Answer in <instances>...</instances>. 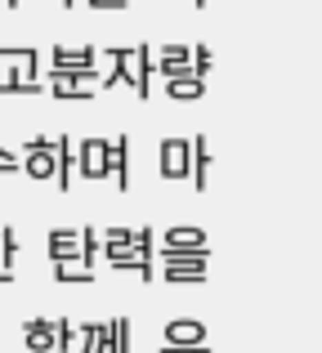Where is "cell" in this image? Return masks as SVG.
<instances>
[{
  "mask_svg": "<svg viewBox=\"0 0 322 353\" xmlns=\"http://www.w3.org/2000/svg\"><path fill=\"white\" fill-rule=\"evenodd\" d=\"M157 255H161V264H165V282H174V286L206 282L210 250H165V246H157Z\"/></svg>",
  "mask_w": 322,
  "mask_h": 353,
  "instance_id": "obj_1",
  "label": "cell"
},
{
  "mask_svg": "<svg viewBox=\"0 0 322 353\" xmlns=\"http://www.w3.org/2000/svg\"><path fill=\"white\" fill-rule=\"evenodd\" d=\"M157 170H161V179H188V170H192V139H179V134L161 139Z\"/></svg>",
  "mask_w": 322,
  "mask_h": 353,
  "instance_id": "obj_2",
  "label": "cell"
},
{
  "mask_svg": "<svg viewBox=\"0 0 322 353\" xmlns=\"http://www.w3.org/2000/svg\"><path fill=\"white\" fill-rule=\"evenodd\" d=\"M99 50H68V45H54L50 50V72H77V77H90L99 81Z\"/></svg>",
  "mask_w": 322,
  "mask_h": 353,
  "instance_id": "obj_3",
  "label": "cell"
},
{
  "mask_svg": "<svg viewBox=\"0 0 322 353\" xmlns=\"http://www.w3.org/2000/svg\"><path fill=\"white\" fill-rule=\"evenodd\" d=\"M103 165H108V179H117V188H130V134L121 139H108L103 148Z\"/></svg>",
  "mask_w": 322,
  "mask_h": 353,
  "instance_id": "obj_4",
  "label": "cell"
},
{
  "mask_svg": "<svg viewBox=\"0 0 322 353\" xmlns=\"http://www.w3.org/2000/svg\"><path fill=\"white\" fill-rule=\"evenodd\" d=\"M103 148H108V139H99V134H85V139H81V148H77V170L85 174V179H108Z\"/></svg>",
  "mask_w": 322,
  "mask_h": 353,
  "instance_id": "obj_5",
  "label": "cell"
},
{
  "mask_svg": "<svg viewBox=\"0 0 322 353\" xmlns=\"http://www.w3.org/2000/svg\"><path fill=\"white\" fill-rule=\"evenodd\" d=\"M94 81L90 77H77V72H50V81H45V90H50L54 99H72V103H77V99H94Z\"/></svg>",
  "mask_w": 322,
  "mask_h": 353,
  "instance_id": "obj_6",
  "label": "cell"
},
{
  "mask_svg": "<svg viewBox=\"0 0 322 353\" xmlns=\"http://www.w3.org/2000/svg\"><path fill=\"white\" fill-rule=\"evenodd\" d=\"M103 59L112 63V68L103 72V77H99V85L103 90H112V85H134V63H130V50H103Z\"/></svg>",
  "mask_w": 322,
  "mask_h": 353,
  "instance_id": "obj_7",
  "label": "cell"
},
{
  "mask_svg": "<svg viewBox=\"0 0 322 353\" xmlns=\"http://www.w3.org/2000/svg\"><path fill=\"white\" fill-rule=\"evenodd\" d=\"M165 345H206V327L201 322H192V318H174V322H165Z\"/></svg>",
  "mask_w": 322,
  "mask_h": 353,
  "instance_id": "obj_8",
  "label": "cell"
},
{
  "mask_svg": "<svg viewBox=\"0 0 322 353\" xmlns=\"http://www.w3.org/2000/svg\"><path fill=\"white\" fill-rule=\"evenodd\" d=\"M54 170H59V161H54V143L50 148H27L23 174H32V179H54Z\"/></svg>",
  "mask_w": 322,
  "mask_h": 353,
  "instance_id": "obj_9",
  "label": "cell"
},
{
  "mask_svg": "<svg viewBox=\"0 0 322 353\" xmlns=\"http://www.w3.org/2000/svg\"><path fill=\"white\" fill-rule=\"evenodd\" d=\"M210 143H206V134H192V170H188V179H192V188H206V174H210Z\"/></svg>",
  "mask_w": 322,
  "mask_h": 353,
  "instance_id": "obj_10",
  "label": "cell"
},
{
  "mask_svg": "<svg viewBox=\"0 0 322 353\" xmlns=\"http://www.w3.org/2000/svg\"><path fill=\"white\" fill-rule=\"evenodd\" d=\"M161 246H165V250H210L201 228H183V224H179V228H165Z\"/></svg>",
  "mask_w": 322,
  "mask_h": 353,
  "instance_id": "obj_11",
  "label": "cell"
},
{
  "mask_svg": "<svg viewBox=\"0 0 322 353\" xmlns=\"http://www.w3.org/2000/svg\"><path fill=\"white\" fill-rule=\"evenodd\" d=\"M130 63H134V90H139V99H148L152 94V50L148 45H134Z\"/></svg>",
  "mask_w": 322,
  "mask_h": 353,
  "instance_id": "obj_12",
  "label": "cell"
},
{
  "mask_svg": "<svg viewBox=\"0 0 322 353\" xmlns=\"http://www.w3.org/2000/svg\"><path fill=\"white\" fill-rule=\"evenodd\" d=\"M45 250H50V259H72V255H81V233H77V228H54L50 241H45Z\"/></svg>",
  "mask_w": 322,
  "mask_h": 353,
  "instance_id": "obj_13",
  "label": "cell"
},
{
  "mask_svg": "<svg viewBox=\"0 0 322 353\" xmlns=\"http://www.w3.org/2000/svg\"><path fill=\"white\" fill-rule=\"evenodd\" d=\"M165 94L179 99V103H188V99H201V94H206V81H201L197 72H188V77H165Z\"/></svg>",
  "mask_w": 322,
  "mask_h": 353,
  "instance_id": "obj_14",
  "label": "cell"
},
{
  "mask_svg": "<svg viewBox=\"0 0 322 353\" xmlns=\"http://www.w3.org/2000/svg\"><path fill=\"white\" fill-rule=\"evenodd\" d=\"M54 161H59V170H54V183L68 192V188H72V174H77V165H72V139H68V134L54 139Z\"/></svg>",
  "mask_w": 322,
  "mask_h": 353,
  "instance_id": "obj_15",
  "label": "cell"
},
{
  "mask_svg": "<svg viewBox=\"0 0 322 353\" xmlns=\"http://www.w3.org/2000/svg\"><path fill=\"white\" fill-rule=\"evenodd\" d=\"M112 345V322H90V327H81V349L77 353H108Z\"/></svg>",
  "mask_w": 322,
  "mask_h": 353,
  "instance_id": "obj_16",
  "label": "cell"
},
{
  "mask_svg": "<svg viewBox=\"0 0 322 353\" xmlns=\"http://www.w3.org/2000/svg\"><path fill=\"white\" fill-rule=\"evenodd\" d=\"M54 277H59V282H94V264H85L81 255L54 259Z\"/></svg>",
  "mask_w": 322,
  "mask_h": 353,
  "instance_id": "obj_17",
  "label": "cell"
},
{
  "mask_svg": "<svg viewBox=\"0 0 322 353\" xmlns=\"http://www.w3.org/2000/svg\"><path fill=\"white\" fill-rule=\"evenodd\" d=\"M23 340H27V349H54V322L50 318L23 322Z\"/></svg>",
  "mask_w": 322,
  "mask_h": 353,
  "instance_id": "obj_18",
  "label": "cell"
},
{
  "mask_svg": "<svg viewBox=\"0 0 322 353\" xmlns=\"http://www.w3.org/2000/svg\"><path fill=\"white\" fill-rule=\"evenodd\" d=\"M108 353H130V318H112V345H108Z\"/></svg>",
  "mask_w": 322,
  "mask_h": 353,
  "instance_id": "obj_19",
  "label": "cell"
},
{
  "mask_svg": "<svg viewBox=\"0 0 322 353\" xmlns=\"http://www.w3.org/2000/svg\"><path fill=\"white\" fill-rule=\"evenodd\" d=\"M14 255H18L14 228H0V268H14Z\"/></svg>",
  "mask_w": 322,
  "mask_h": 353,
  "instance_id": "obj_20",
  "label": "cell"
},
{
  "mask_svg": "<svg viewBox=\"0 0 322 353\" xmlns=\"http://www.w3.org/2000/svg\"><path fill=\"white\" fill-rule=\"evenodd\" d=\"M157 63H192V45H161Z\"/></svg>",
  "mask_w": 322,
  "mask_h": 353,
  "instance_id": "obj_21",
  "label": "cell"
},
{
  "mask_svg": "<svg viewBox=\"0 0 322 353\" xmlns=\"http://www.w3.org/2000/svg\"><path fill=\"white\" fill-rule=\"evenodd\" d=\"M54 349L72 353V322H68V318H59V322H54Z\"/></svg>",
  "mask_w": 322,
  "mask_h": 353,
  "instance_id": "obj_22",
  "label": "cell"
},
{
  "mask_svg": "<svg viewBox=\"0 0 322 353\" xmlns=\"http://www.w3.org/2000/svg\"><path fill=\"white\" fill-rule=\"evenodd\" d=\"M192 72H197L201 81L210 77V50H206V45H197V50H192Z\"/></svg>",
  "mask_w": 322,
  "mask_h": 353,
  "instance_id": "obj_23",
  "label": "cell"
},
{
  "mask_svg": "<svg viewBox=\"0 0 322 353\" xmlns=\"http://www.w3.org/2000/svg\"><path fill=\"white\" fill-rule=\"evenodd\" d=\"M85 5H90V9H125L130 0H85Z\"/></svg>",
  "mask_w": 322,
  "mask_h": 353,
  "instance_id": "obj_24",
  "label": "cell"
},
{
  "mask_svg": "<svg viewBox=\"0 0 322 353\" xmlns=\"http://www.w3.org/2000/svg\"><path fill=\"white\" fill-rule=\"evenodd\" d=\"M54 143V139H45V134H32V139H23V152H27V148H50Z\"/></svg>",
  "mask_w": 322,
  "mask_h": 353,
  "instance_id": "obj_25",
  "label": "cell"
},
{
  "mask_svg": "<svg viewBox=\"0 0 322 353\" xmlns=\"http://www.w3.org/2000/svg\"><path fill=\"white\" fill-rule=\"evenodd\" d=\"M161 353H206V349H201V345H165Z\"/></svg>",
  "mask_w": 322,
  "mask_h": 353,
  "instance_id": "obj_26",
  "label": "cell"
},
{
  "mask_svg": "<svg viewBox=\"0 0 322 353\" xmlns=\"http://www.w3.org/2000/svg\"><path fill=\"white\" fill-rule=\"evenodd\" d=\"M32 353H63V349H32Z\"/></svg>",
  "mask_w": 322,
  "mask_h": 353,
  "instance_id": "obj_27",
  "label": "cell"
},
{
  "mask_svg": "<svg viewBox=\"0 0 322 353\" xmlns=\"http://www.w3.org/2000/svg\"><path fill=\"white\" fill-rule=\"evenodd\" d=\"M192 5H197V9H201V5H206V0H192Z\"/></svg>",
  "mask_w": 322,
  "mask_h": 353,
  "instance_id": "obj_28",
  "label": "cell"
},
{
  "mask_svg": "<svg viewBox=\"0 0 322 353\" xmlns=\"http://www.w3.org/2000/svg\"><path fill=\"white\" fill-rule=\"evenodd\" d=\"M63 5H68V9H72V5H77V0H63Z\"/></svg>",
  "mask_w": 322,
  "mask_h": 353,
  "instance_id": "obj_29",
  "label": "cell"
},
{
  "mask_svg": "<svg viewBox=\"0 0 322 353\" xmlns=\"http://www.w3.org/2000/svg\"><path fill=\"white\" fill-rule=\"evenodd\" d=\"M0 157H9V152H5V143H0Z\"/></svg>",
  "mask_w": 322,
  "mask_h": 353,
  "instance_id": "obj_30",
  "label": "cell"
}]
</instances>
